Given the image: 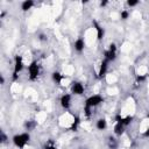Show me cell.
Segmentation results:
<instances>
[{"instance_id":"cell-9","label":"cell","mask_w":149,"mask_h":149,"mask_svg":"<svg viewBox=\"0 0 149 149\" xmlns=\"http://www.w3.org/2000/svg\"><path fill=\"white\" fill-rule=\"evenodd\" d=\"M108 63L106 59H102L99 64V70H98V78H104L107 74L108 71Z\"/></svg>"},{"instance_id":"cell-18","label":"cell","mask_w":149,"mask_h":149,"mask_svg":"<svg viewBox=\"0 0 149 149\" xmlns=\"http://www.w3.org/2000/svg\"><path fill=\"white\" fill-rule=\"evenodd\" d=\"M43 149H58V147H57V144H56V142H55L54 140L49 139V140H47V141L44 142Z\"/></svg>"},{"instance_id":"cell-28","label":"cell","mask_w":149,"mask_h":149,"mask_svg":"<svg viewBox=\"0 0 149 149\" xmlns=\"http://www.w3.org/2000/svg\"><path fill=\"white\" fill-rule=\"evenodd\" d=\"M147 119L149 120V112H148V114H147Z\"/></svg>"},{"instance_id":"cell-17","label":"cell","mask_w":149,"mask_h":149,"mask_svg":"<svg viewBox=\"0 0 149 149\" xmlns=\"http://www.w3.org/2000/svg\"><path fill=\"white\" fill-rule=\"evenodd\" d=\"M95 127H97L98 130H105L107 128V121H106V119H104V118L98 119L95 121Z\"/></svg>"},{"instance_id":"cell-1","label":"cell","mask_w":149,"mask_h":149,"mask_svg":"<svg viewBox=\"0 0 149 149\" xmlns=\"http://www.w3.org/2000/svg\"><path fill=\"white\" fill-rule=\"evenodd\" d=\"M12 142H13V144H14L16 148L23 149V148L30 142V134H29V132H23V133L15 134V135L12 137Z\"/></svg>"},{"instance_id":"cell-23","label":"cell","mask_w":149,"mask_h":149,"mask_svg":"<svg viewBox=\"0 0 149 149\" xmlns=\"http://www.w3.org/2000/svg\"><path fill=\"white\" fill-rule=\"evenodd\" d=\"M0 140H1V143H6L8 141V136L6 135V133L3 130L0 133Z\"/></svg>"},{"instance_id":"cell-29","label":"cell","mask_w":149,"mask_h":149,"mask_svg":"<svg viewBox=\"0 0 149 149\" xmlns=\"http://www.w3.org/2000/svg\"><path fill=\"white\" fill-rule=\"evenodd\" d=\"M79 149H83V148H79Z\"/></svg>"},{"instance_id":"cell-26","label":"cell","mask_w":149,"mask_h":149,"mask_svg":"<svg viewBox=\"0 0 149 149\" xmlns=\"http://www.w3.org/2000/svg\"><path fill=\"white\" fill-rule=\"evenodd\" d=\"M107 5H108V1H101V2L99 3V6H100L101 8H102V7H106Z\"/></svg>"},{"instance_id":"cell-10","label":"cell","mask_w":149,"mask_h":149,"mask_svg":"<svg viewBox=\"0 0 149 149\" xmlns=\"http://www.w3.org/2000/svg\"><path fill=\"white\" fill-rule=\"evenodd\" d=\"M92 26H93V28L95 29V33H97V40L98 41H101L104 37H105V29L95 21V20H93L92 21Z\"/></svg>"},{"instance_id":"cell-14","label":"cell","mask_w":149,"mask_h":149,"mask_svg":"<svg viewBox=\"0 0 149 149\" xmlns=\"http://www.w3.org/2000/svg\"><path fill=\"white\" fill-rule=\"evenodd\" d=\"M125 129H126V127L123 126V125H121V123H115L114 125V127H113V133H114V135L115 136H122L123 134H125Z\"/></svg>"},{"instance_id":"cell-20","label":"cell","mask_w":149,"mask_h":149,"mask_svg":"<svg viewBox=\"0 0 149 149\" xmlns=\"http://www.w3.org/2000/svg\"><path fill=\"white\" fill-rule=\"evenodd\" d=\"M129 15H130V13H129L128 9H122V10L120 12V19H121V20H127V19L129 17Z\"/></svg>"},{"instance_id":"cell-13","label":"cell","mask_w":149,"mask_h":149,"mask_svg":"<svg viewBox=\"0 0 149 149\" xmlns=\"http://www.w3.org/2000/svg\"><path fill=\"white\" fill-rule=\"evenodd\" d=\"M64 78H65V76H64L63 73H61L59 71H54V72L51 73V79H52V81L56 83V84H58V85L63 81Z\"/></svg>"},{"instance_id":"cell-4","label":"cell","mask_w":149,"mask_h":149,"mask_svg":"<svg viewBox=\"0 0 149 149\" xmlns=\"http://www.w3.org/2000/svg\"><path fill=\"white\" fill-rule=\"evenodd\" d=\"M118 57V47L115 43H109L108 48L104 51V59L107 62H114Z\"/></svg>"},{"instance_id":"cell-2","label":"cell","mask_w":149,"mask_h":149,"mask_svg":"<svg viewBox=\"0 0 149 149\" xmlns=\"http://www.w3.org/2000/svg\"><path fill=\"white\" fill-rule=\"evenodd\" d=\"M24 68V63H23V58L20 55H15L14 57V68H13V73H12V80L16 81L19 79V73L23 70Z\"/></svg>"},{"instance_id":"cell-25","label":"cell","mask_w":149,"mask_h":149,"mask_svg":"<svg viewBox=\"0 0 149 149\" xmlns=\"http://www.w3.org/2000/svg\"><path fill=\"white\" fill-rule=\"evenodd\" d=\"M142 135H143L144 137H149V127H148V128H146V129L142 132Z\"/></svg>"},{"instance_id":"cell-24","label":"cell","mask_w":149,"mask_h":149,"mask_svg":"<svg viewBox=\"0 0 149 149\" xmlns=\"http://www.w3.org/2000/svg\"><path fill=\"white\" fill-rule=\"evenodd\" d=\"M38 40H40L41 42H47V41H48V37H47L45 34H40V35H38Z\"/></svg>"},{"instance_id":"cell-8","label":"cell","mask_w":149,"mask_h":149,"mask_svg":"<svg viewBox=\"0 0 149 149\" xmlns=\"http://www.w3.org/2000/svg\"><path fill=\"white\" fill-rule=\"evenodd\" d=\"M71 102H72V95L70 93H64L63 95H61L59 98V105L63 109L69 111L71 107Z\"/></svg>"},{"instance_id":"cell-6","label":"cell","mask_w":149,"mask_h":149,"mask_svg":"<svg viewBox=\"0 0 149 149\" xmlns=\"http://www.w3.org/2000/svg\"><path fill=\"white\" fill-rule=\"evenodd\" d=\"M70 90H71V94L73 95H83L85 92V86L81 81H72Z\"/></svg>"},{"instance_id":"cell-3","label":"cell","mask_w":149,"mask_h":149,"mask_svg":"<svg viewBox=\"0 0 149 149\" xmlns=\"http://www.w3.org/2000/svg\"><path fill=\"white\" fill-rule=\"evenodd\" d=\"M41 74V65L37 61H31L28 65V78L31 81H35Z\"/></svg>"},{"instance_id":"cell-5","label":"cell","mask_w":149,"mask_h":149,"mask_svg":"<svg viewBox=\"0 0 149 149\" xmlns=\"http://www.w3.org/2000/svg\"><path fill=\"white\" fill-rule=\"evenodd\" d=\"M104 97L101 94H92L90 95L88 98H86L85 102H84V106L85 107H90V108H94L97 106H99L100 104L104 102Z\"/></svg>"},{"instance_id":"cell-12","label":"cell","mask_w":149,"mask_h":149,"mask_svg":"<svg viewBox=\"0 0 149 149\" xmlns=\"http://www.w3.org/2000/svg\"><path fill=\"white\" fill-rule=\"evenodd\" d=\"M107 147L109 149H118L119 148V141H118V139L115 136L109 135L107 137Z\"/></svg>"},{"instance_id":"cell-21","label":"cell","mask_w":149,"mask_h":149,"mask_svg":"<svg viewBox=\"0 0 149 149\" xmlns=\"http://www.w3.org/2000/svg\"><path fill=\"white\" fill-rule=\"evenodd\" d=\"M147 80V76L146 74H136V80H135V84H141L143 81Z\"/></svg>"},{"instance_id":"cell-22","label":"cell","mask_w":149,"mask_h":149,"mask_svg":"<svg viewBox=\"0 0 149 149\" xmlns=\"http://www.w3.org/2000/svg\"><path fill=\"white\" fill-rule=\"evenodd\" d=\"M139 3H140V2H139L137 0H127V6H128V7H130V8H132V7L137 6Z\"/></svg>"},{"instance_id":"cell-16","label":"cell","mask_w":149,"mask_h":149,"mask_svg":"<svg viewBox=\"0 0 149 149\" xmlns=\"http://www.w3.org/2000/svg\"><path fill=\"white\" fill-rule=\"evenodd\" d=\"M36 126H37V122H36L35 120H27V121H24V123H23V127H24V129H26L27 132L34 130V129L36 128Z\"/></svg>"},{"instance_id":"cell-27","label":"cell","mask_w":149,"mask_h":149,"mask_svg":"<svg viewBox=\"0 0 149 149\" xmlns=\"http://www.w3.org/2000/svg\"><path fill=\"white\" fill-rule=\"evenodd\" d=\"M0 84L5 85V77H3V74H0Z\"/></svg>"},{"instance_id":"cell-15","label":"cell","mask_w":149,"mask_h":149,"mask_svg":"<svg viewBox=\"0 0 149 149\" xmlns=\"http://www.w3.org/2000/svg\"><path fill=\"white\" fill-rule=\"evenodd\" d=\"M35 6V2L33 0H24L21 2V10L22 12H28Z\"/></svg>"},{"instance_id":"cell-11","label":"cell","mask_w":149,"mask_h":149,"mask_svg":"<svg viewBox=\"0 0 149 149\" xmlns=\"http://www.w3.org/2000/svg\"><path fill=\"white\" fill-rule=\"evenodd\" d=\"M73 48H74V50H76L78 54L83 52L84 49H85V40H84L83 37H78V38L74 41V43H73Z\"/></svg>"},{"instance_id":"cell-19","label":"cell","mask_w":149,"mask_h":149,"mask_svg":"<svg viewBox=\"0 0 149 149\" xmlns=\"http://www.w3.org/2000/svg\"><path fill=\"white\" fill-rule=\"evenodd\" d=\"M79 118L77 115H72V121H71V125H70V130H73L76 132L78 129V125H79Z\"/></svg>"},{"instance_id":"cell-7","label":"cell","mask_w":149,"mask_h":149,"mask_svg":"<svg viewBox=\"0 0 149 149\" xmlns=\"http://www.w3.org/2000/svg\"><path fill=\"white\" fill-rule=\"evenodd\" d=\"M133 120H134V116L133 115H121V113H118L114 116L115 123H121L125 127L128 126V125H130L133 122Z\"/></svg>"}]
</instances>
